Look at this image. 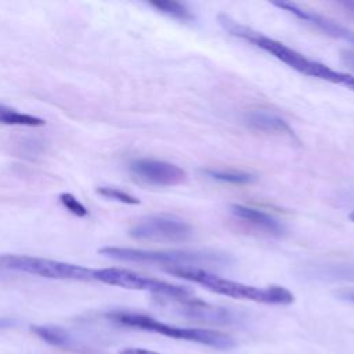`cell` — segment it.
<instances>
[{
    "instance_id": "cell-1",
    "label": "cell",
    "mask_w": 354,
    "mask_h": 354,
    "mask_svg": "<svg viewBox=\"0 0 354 354\" xmlns=\"http://www.w3.org/2000/svg\"><path fill=\"white\" fill-rule=\"evenodd\" d=\"M218 22L223 26V29L225 32H228L230 35L239 37V39L264 50L270 55L275 57L281 62L290 66L292 69H295L306 76L317 77V79L333 83V84H340V86L354 91V76H351L346 72L332 69L330 66L321 64L318 61L310 59L306 55L300 54L299 51L293 50L292 47H288L286 44H283L275 39H271V37L263 35L261 32H257L246 25L239 24L225 14L218 15Z\"/></svg>"
},
{
    "instance_id": "cell-2",
    "label": "cell",
    "mask_w": 354,
    "mask_h": 354,
    "mask_svg": "<svg viewBox=\"0 0 354 354\" xmlns=\"http://www.w3.org/2000/svg\"><path fill=\"white\" fill-rule=\"evenodd\" d=\"M166 272L178 278L195 282L210 292L228 296L232 299L249 300V301L264 303V304H290L295 301L293 293L283 286H278V285H271L264 288L252 286L242 282L221 278L218 275H214L206 271L205 268L178 267V268L166 270Z\"/></svg>"
},
{
    "instance_id": "cell-3",
    "label": "cell",
    "mask_w": 354,
    "mask_h": 354,
    "mask_svg": "<svg viewBox=\"0 0 354 354\" xmlns=\"http://www.w3.org/2000/svg\"><path fill=\"white\" fill-rule=\"evenodd\" d=\"M100 253L119 261L158 266L165 271L178 267H220L230 263L228 256L209 250H145L136 248L106 246L101 248Z\"/></svg>"
},
{
    "instance_id": "cell-4",
    "label": "cell",
    "mask_w": 354,
    "mask_h": 354,
    "mask_svg": "<svg viewBox=\"0 0 354 354\" xmlns=\"http://www.w3.org/2000/svg\"><path fill=\"white\" fill-rule=\"evenodd\" d=\"M106 317L119 325L163 335L166 337L176 339V340L199 343V344L209 346L218 350H228L235 346V340L228 333L213 330V329H202V328H180L176 325L162 322L151 315L141 314V313L112 311V313H108Z\"/></svg>"
},
{
    "instance_id": "cell-5",
    "label": "cell",
    "mask_w": 354,
    "mask_h": 354,
    "mask_svg": "<svg viewBox=\"0 0 354 354\" xmlns=\"http://www.w3.org/2000/svg\"><path fill=\"white\" fill-rule=\"evenodd\" d=\"M0 268L50 279L93 281L94 270L83 266L26 254H0Z\"/></svg>"
},
{
    "instance_id": "cell-6",
    "label": "cell",
    "mask_w": 354,
    "mask_h": 354,
    "mask_svg": "<svg viewBox=\"0 0 354 354\" xmlns=\"http://www.w3.org/2000/svg\"><path fill=\"white\" fill-rule=\"evenodd\" d=\"M94 279L106 285L119 286L124 289L151 292L165 299H184V297H191L192 295V292L185 286L173 285L165 281L144 277L126 268L111 267V268L94 270Z\"/></svg>"
},
{
    "instance_id": "cell-7",
    "label": "cell",
    "mask_w": 354,
    "mask_h": 354,
    "mask_svg": "<svg viewBox=\"0 0 354 354\" xmlns=\"http://www.w3.org/2000/svg\"><path fill=\"white\" fill-rule=\"evenodd\" d=\"M130 235L134 239L155 242H184L192 235V227L174 216L153 214L140 220L131 227Z\"/></svg>"
},
{
    "instance_id": "cell-8",
    "label": "cell",
    "mask_w": 354,
    "mask_h": 354,
    "mask_svg": "<svg viewBox=\"0 0 354 354\" xmlns=\"http://www.w3.org/2000/svg\"><path fill=\"white\" fill-rule=\"evenodd\" d=\"M130 173L137 180L156 187L178 185L187 178V173L177 165L153 159H138L131 162Z\"/></svg>"
},
{
    "instance_id": "cell-9",
    "label": "cell",
    "mask_w": 354,
    "mask_h": 354,
    "mask_svg": "<svg viewBox=\"0 0 354 354\" xmlns=\"http://www.w3.org/2000/svg\"><path fill=\"white\" fill-rule=\"evenodd\" d=\"M272 6L288 11L289 14L295 15L296 18L313 25L318 30H321V32H324V33H326V35H329L335 39H342V40H346L350 44H354V32L353 30L342 26L340 24H337V22H335V21H332V19L324 17V15H319L314 11L301 8L297 4L290 3V1H274Z\"/></svg>"
},
{
    "instance_id": "cell-10",
    "label": "cell",
    "mask_w": 354,
    "mask_h": 354,
    "mask_svg": "<svg viewBox=\"0 0 354 354\" xmlns=\"http://www.w3.org/2000/svg\"><path fill=\"white\" fill-rule=\"evenodd\" d=\"M170 301L177 303V310L189 318L201 319L206 322H216L230 324L234 319V314L223 307L212 306L207 303H203L201 300L192 299V297H184V299H167Z\"/></svg>"
},
{
    "instance_id": "cell-11",
    "label": "cell",
    "mask_w": 354,
    "mask_h": 354,
    "mask_svg": "<svg viewBox=\"0 0 354 354\" xmlns=\"http://www.w3.org/2000/svg\"><path fill=\"white\" fill-rule=\"evenodd\" d=\"M231 212L238 218H241L246 223H250L252 225H254L268 234L281 235L285 231V228L279 220H277L271 214L264 213L261 210H257V209H253V207H249L245 205L234 203V205H231Z\"/></svg>"
},
{
    "instance_id": "cell-12",
    "label": "cell",
    "mask_w": 354,
    "mask_h": 354,
    "mask_svg": "<svg viewBox=\"0 0 354 354\" xmlns=\"http://www.w3.org/2000/svg\"><path fill=\"white\" fill-rule=\"evenodd\" d=\"M249 127L272 134H288L293 136L290 126L279 116L267 111H252L245 116Z\"/></svg>"
},
{
    "instance_id": "cell-13",
    "label": "cell",
    "mask_w": 354,
    "mask_h": 354,
    "mask_svg": "<svg viewBox=\"0 0 354 354\" xmlns=\"http://www.w3.org/2000/svg\"><path fill=\"white\" fill-rule=\"evenodd\" d=\"M0 123L7 126H28V127H36L43 126L46 123L44 119L18 112L17 109H12L6 105H0Z\"/></svg>"
},
{
    "instance_id": "cell-14",
    "label": "cell",
    "mask_w": 354,
    "mask_h": 354,
    "mask_svg": "<svg viewBox=\"0 0 354 354\" xmlns=\"http://www.w3.org/2000/svg\"><path fill=\"white\" fill-rule=\"evenodd\" d=\"M32 332L51 346L64 347V346H68V343H69L68 332L61 326L35 325V326H32Z\"/></svg>"
},
{
    "instance_id": "cell-15",
    "label": "cell",
    "mask_w": 354,
    "mask_h": 354,
    "mask_svg": "<svg viewBox=\"0 0 354 354\" xmlns=\"http://www.w3.org/2000/svg\"><path fill=\"white\" fill-rule=\"evenodd\" d=\"M149 6H152L153 8H156L158 11L176 18L178 21H191L192 19V14L189 12V10L177 1H169V0H158V1H149Z\"/></svg>"
},
{
    "instance_id": "cell-16",
    "label": "cell",
    "mask_w": 354,
    "mask_h": 354,
    "mask_svg": "<svg viewBox=\"0 0 354 354\" xmlns=\"http://www.w3.org/2000/svg\"><path fill=\"white\" fill-rule=\"evenodd\" d=\"M209 177L223 181V183H231V184H248L254 180V176L245 171H236V170H214V169H206L203 170Z\"/></svg>"
},
{
    "instance_id": "cell-17",
    "label": "cell",
    "mask_w": 354,
    "mask_h": 354,
    "mask_svg": "<svg viewBox=\"0 0 354 354\" xmlns=\"http://www.w3.org/2000/svg\"><path fill=\"white\" fill-rule=\"evenodd\" d=\"M97 192L101 196L106 198V199L116 201V202H120V203H124V205H138L140 203L138 198H136L134 195H131L126 191L115 188V187H100L97 189Z\"/></svg>"
},
{
    "instance_id": "cell-18",
    "label": "cell",
    "mask_w": 354,
    "mask_h": 354,
    "mask_svg": "<svg viewBox=\"0 0 354 354\" xmlns=\"http://www.w3.org/2000/svg\"><path fill=\"white\" fill-rule=\"evenodd\" d=\"M59 202L73 216L86 217L88 214V210L84 207V205L77 198H75L72 194H69V192L59 194Z\"/></svg>"
},
{
    "instance_id": "cell-19",
    "label": "cell",
    "mask_w": 354,
    "mask_h": 354,
    "mask_svg": "<svg viewBox=\"0 0 354 354\" xmlns=\"http://www.w3.org/2000/svg\"><path fill=\"white\" fill-rule=\"evenodd\" d=\"M119 354H160V353L148 350V348H140V347H126V348L120 350Z\"/></svg>"
},
{
    "instance_id": "cell-20",
    "label": "cell",
    "mask_w": 354,
    "mask_h": 354,
    "mask_svg": "<svg viewBox=\"0 0 354 354\" xmlns=\"http://www.w3.org/2000/svg\"><path fill=\"white\" fill-rule=\"evenodd\" d=\"M342 59H343V62H344L350 69L354 71V53H351V51H344V53L342 54Z\"/></svg>"
},
{
    "instance_id": "cell-21",
    "label": "cell",
    "mask_w": 354,
    "mask_h": 354,
    "mask_svg": "<svg viewBox=\"0 0 354 354\" xmlns=\"http://www.w3.org/2000/svg\"><path fill=\"white\" fill-rule=\"evenodd\" d=\"M342 299H346L348 301H354V292H346V293H342L340 295Z\"/></svg>"
},
{
    "instance_id": "cell-22",
    "label": "cell",
    "mask_w": 354,
    "mask_h": 354,
    "mask_svg": "<svg viewBox=\"0 0 354 354\" xmlns=\"http://www.w3.org/2000/svg\"><path fill=\"white\" fill-rule=\"evenodd\" d=\"M10 325H11V322L8 319H0V328H7Z\"/></svg>"
},
{
    "instance_id": "cell-23",
    "label": "cell",
    "mask_w": 354,
    "mask_h": 354,
    "mask_svg": "<svg viewBox=\"0 0 354 354\" xmlns=\"http://www.w3.org/2000/svg\"><path fill=\"white\" fill-rule=\"evenodd\" d=\"M350 220H351V221H354V210L350 213Z\"/></svg>"
}]
</instances>
